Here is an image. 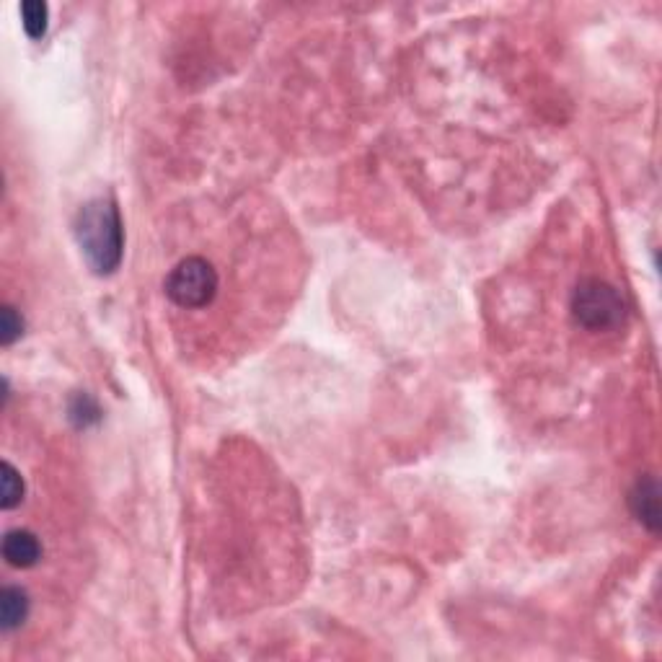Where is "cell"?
Returning a JSON list of instances; mask_svg holds the SVG:
<instances>
[{"instance_id":"6da1fadb","label":"cell","mask_w":662,"mask_h":662,"mask_svg":"<svg viewBox=\"0 0 662 662\" xmlns=\"http://www.w3.org/2000/svg\"><path fill=\"white\" fill-rule=\"evenodd\" d=\"M75 236H78V244H81L94 272L112 275L114 269L119 267L125 238H122V218H119L114 202H88L78 213V220H75Z\"/></svg>"},{"instance_id":"7a4b0ae2","label":"cell","mask_w":662,"mask_h":662,"mask_svg":"<svg viewBox=\"0 0 662 662\" xmlns=\"http://www.w3.org/2000/svg\"><path fill=\"white\" fill-rule=\"evenodd\" d=\"M163 293L174 311L205 313L223 293V275L205 254H187L166 272Z\"/></svg>"},{"instance_id":"3957f363","label":"cell","mask_w":662,"mask_h":662,"mask_svg":"<svg viewBox=\"0 0 662 662\" xmlns=\"http://www.w3.org/2000/svg\"><path fill=\"white\" fill-rule=\"evenodd\" d=\"M569 313L577 329L588 334H608L619 331L626 319V303L611 282L600 277L580 280L569 300Z\"/></svg>"},{"instance_id":"277c9868","label":"cell","mask_w":662,"mask_h":662,"mask_svg":"<svg viewBox=\"0 0 662 662\" xmlns=\"http://www.w3.org/2000/svg\"><path fill=\"white\" fill-rule=\"evenodd\" d=\"M3 559L16 569H32L42 559V541L26 528L8 531L3 538Z\"/></svg>"},{"instance_id":"5b68a950","label":"cell","mask_w":662,"mask_h":662,"mask_svg":"<svg viewBox=\"0 0 662 662\" xmlns=\"http://www.w3.org/2000/svg\"><path fill=\"white\" fill-rule=\"evenodd\" d=\"M631 513L637 515L639 523H644L652 533L660 528V489L652 476H642L637 487L631 489Z\"/></svg>"},{"instance_id":"8992f818","label":"cell","mask_w":662,"mask_h":662,"mask_svg":"<svg viewBox=\"0 0 662 662\" xmlns=\"http://www.w3.org/2000/svg\"><path fill=\"white\" fill-rule=\"evenodd\" d=\"M29 616V598L21 588H6L0 595V621H3V629L13 631L16 626H21Z\"/></svg>"},{"instance_id":"52a82bcc","label":"cell","mask_w":662,"mask_h":662,"mask_svg":"<svg viewBox=\"0 0 662 662\" xmlns=\"http://www.w3.org/2000/svg\"><path fill=\"white\" fill-rule=\"evenodd\" d=\"M47 19H50L47 3H39V0H26V3H21V21H24L26 34L32 39L44 37V32H47Z\"/></svg>"},{"instance_id":"ba28073f","label":"cell","mask_w":662,"mask_h":662,"mask_svg":"<svg viewBox=\"0 0 662 662\" xmlns=\"http://www.w3.org/2000/svg\"><path fill=\"white\" fill-rule=\"evenodd\" d=\"M24 497V479L19 476L16 466L11 461H3V510H13Z\"/></svg>"},{"instance_id":"9c48e42d","label":"cell","mask_w":662,"mask_h":662,"mask_svg":"<svg viewBox=\"0 0 662 662\" xmlns=\"http://www.w3.org/2000/svg\"><path fill=\"white\" fill-rule=\"evenodd\" d=\"M21 329H24V321L16 316V311H13L11 306L3 308V319H0V331H3V344H13V339L19 337Z\"/></svg>"}]
</instances>
